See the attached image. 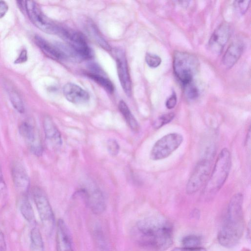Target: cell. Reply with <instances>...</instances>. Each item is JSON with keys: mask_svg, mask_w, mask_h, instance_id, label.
I'll return each mask as SVG.
<instances>
[{"mask_svg": "<svg viewBox=\"0 0 251 251\" xmlns=\"http://www.w3.org/2000/svg\"><path fill=\"white\" fill-rule=\"evenodd\" d=\"M133 235L141 247L153 251H165L173 244V226L165 218L150 216L136 224Z\"/></svg>", "mask_w": 251, "mask_h": 251, "instance_id": "6da1fadb", "label": "cell"}, {"mask_svg": "<svg viewBox=\"0 0 251 251\" xmlns=\"http://www.w3.org/2000/svg\"><path fill=\"white\" fill-rule=\"evenodd\" d=\"M243 201L240 193L235 194L229 201L217 236L219 244L224 247H234L242 237L244 229Z\"/></svg>", "mask_w": 251, "mask_h": 251, "instance_id": "7a4b0ae2", "label": "cell"}, {"mask_svg": "<svg viewBox=\"0 0 251 251\" xmlns=\"http://www.w3.org/2000/svg\"><path fill=\"white\" fill-rule=\"evenodd\" d=\"M230 153L226 148L219 153L211 174L203 191V195L211 197L222 187L229 175L231 168Z\"/></svg>", "mask_w": 251, "mask_h": 251, "instance_id": "3957f363", "label": "cell"}, {"mask_svg": "<svg viewBox=\"0 0 251 251\" xmlns=\"http://www.w3.org/2000/svg\"><path fill=\"white\" fill-rule=\"evenodd\" d=\"M199 66V61L195 55L183 51H178L175 53L173 59L174 73L183 85L193 81Z\"/></svg>", "mask_w": 251, "mask_h": 251, "instance_id": "277c9868", "label": "cell"}, {"mask_svg": "<svg viewBox=\"0 0 251 251\" xmlns=\"http://www.w3.org/2000/svg\"><path fill=\"white\" fill-rule=\"evenodd\" d=\"M57 35L66 42L76 59H89L93 57V51L81 33L60 26Z\"/></svg>", "mask_w": 251, "mask_h": 251, "instance_id": "5b68a950", "label": "cell"}, {"mask_svg": "<svg viewBox=\"0 0 251 251\" xmlns=\"http://www.w3.org/2000/svg\"><path fill=\"white\" fill-rule=\"evenodd\" d=\"M24 6L27 15L31 23L42 31L56 34L59 25L46 16L37 3L34 1H17Z\"/></svg>", "mask_w": 251, "mask_h": 251, "instance_id": "8992f818", "label": "cell"}, {"mask_svg": "<svg viewBox=\"0 0 251 251\" xmlns=\"http://www.w3.org/2000/svg\"><path fill=\"white\" fill-rule=\"evenodd\" d=\"M33 199L45 231L50 234L55 226V218L49 201L44 192L38 187L32 190Z\"/></svg>", "mask_w": 251, "mask_h": 251, "instance_id": "52a82bcc", "label": "cell"}, {"mask_svg": "<svg viewBox=\"0 0 251 251\" xmlns=\"http://www.w3.org/2000/svg\"><path fill=\"white\" fill-rule=\"evenodd\" d=\"M183 138L177 133L166 134L157 140L153 146L151 158L153 160H159L170 156L181 144Z\"/></svg>", "mask_w": 251, "mask_h": 251, "instance_id": "ba28073f", "label": "cell"}, {"mask_svg": "<svg viewBox=\"0 0 251 251\" xmlns=\"http://www.w3.org/2000/svg\"><path fill=\"white\" fill-rule=\"evenodd\" d=\"M211 171L210 160L204 158L200 160L195 167L186 186L188 194L198 191L209 178Z\"/></svg>", "mask_w": 251, "mask_h": 251, "instance_id": "9c48e42d", "label": "cell"}, {"mask_svg": "<svg viewBox=\"0 0 251 251\" xmlns=\"http://www.w3.org/2000/svg\"><path fill=\"white\" fill-rule=\"evenodd\" d=\"M21 135L26 143L31 152L39 156L43 153V146L38 133L29 123L23 122L19 127Z\"/></svg>", "mask_w": 251, "mask_h": 251, "instance_id": "30bf717a", "label": "cell"}, {"mask_svg": "<svg viewBox=\"0 0 251 251\" xmlns=\"http://www.w3.org/2000/svg\"><path fill=\"white\" fill-rule=\"evenodd\" d=\"M115 56L119 81L126 94L130 97L131 95V81L126 55L122 50H118Z\"/></svg>", "mask_w": 251, "mask_h": 251, "instance_id": "8fae6325", "label": "cell"}, {"mask_svg": "<svg viewBox=\"0 0 251 251\" xmlns=\"http://www.w3.org/2000/svg\"><path fill=\"white\" fill-rule=\"evenodd\" d=\"M230 33L229 25L226 23L221 24L211 36L208 42L210 50L215 54L221 53L228 40Z\"/></svg>", "mask_w": 251, "mask_h": 251, "instance_id": "7c38bea8", "label": "cell"}, {"mask_svg": "<svg viewBox=\"0 0 251 251\" xmlns=\"http://www.w3.org/2000/svg\"><path fill=\"white\" fill-rule=\"evenodd\" d=\"M64 97L69 101L75 104H82L90 99L89 93L79 86L72 83L66 84L63 88Z\"/></svg>", "mask_w": 251, "mask_h": 251, "instance_id": "4fadbf2b", "label": "cell"}, {"mask_svg": "<svg viewBox=\"0 0 251 251\" xmlns=\"http://www.w3.org/2000/svg\"><path fill=\"white\" fill-rule=\"evenodd\" d=\"M12 176L15 187L21 194L26 195L30 186L29 178L22 165L14 164L12 168Z\"/></svg>", "mask_w": 251, "mask_h": 251, "instance_id": "5bb4252c", "label": "cell"}, {"mask_svg": "<svg viewBox=\"0 0 251 251\" xmlns=\"http://www.w3.org/2000/svg\"><path fill=\"white\" fill-rule=\"evenodd\" d=\"M56 244L57 251H74L70 231L62 219L57 223Z\"/></svg>", "mask_w": 251, "mask_h": 251, "instance_id": "9a60e30c", "label": "cell"}, {"mask_svg": "<svg viewBox=\"0 0 251 251\" xmlns=\"http://www.w3.org/2000/svg\"><path fill=\"white\" fill-rule=\"evenodd\" d=\"M86 204L93 213L100 214L106 208L104 197L101 192L98 189H94L91 192L82 191Z\"/></svg>", "mask_w": 251, "mask_h": 251, "instance_id": "2e32d148", "label": "cell"}, {"mask_svg": "<svg viewBox=\"0 0 251 251\" xmlns=\"http://www.w3.org/2000/svg\"><path fill=\"white\" fill-rule=\"evenodd\" d=\"M43 128L47 143L51 147L56 148L62 144L61 136L54 122L49 117L43 122Z\"/></svg>", "mask_w": 251, "mask_h": 251, "instance_id": "e0dca14e", "label": "cell"}, {"mask_svg": "<svg viewBox=\"0 0 251 251\" xmlns=\"http://www.w3.org/2000/svg\"><path fill=\"white\" fill-rule=\"evenodd\" d=\"M35 41L37 46L48 57L55 60L65 58L57 44L53 45L39 36L35 37Z\"/></svg>", "mask_w": 251, "mask_h": 251, "instance_id": "ac0fdd59", "label": "cell"}, {"mask_svg": "<svg viewBox=\"0 0 251 251\" xmlns=\"http://www.w3.org/2000/svg\"><path fill=\"white\" fill-rule=\"evenodd\" d=\"M244 46L242 42L236 41L232 43L223 57V65L227 68L232 67L240 58Z\"/></svg>", "mask_w": 251, "mask_h": 251, "instance_id": "d6986e66", "label": "cell"}, {"mask_svg": "<svg viewBox=\"0 0 251 251\" xmlns=\"http://www.w3.org/2000/svg\"><path fill=\"white\" fill-rule=\"evenodd\" d=\"M93 237L97 251H110L107 239L100 226H95Z\"/></svg>", "mask_w": 251, "mask_h": 251, "instance_id": "ffe728a7", "label": "cell"}, {"mask_svg": "<svg viewBox=\"0 0 251 251\" xmlns=\"http://www.w3.org/2000/svg\"><path fill=\"white\" fill-rule=\"evenodd\" d=\"M20 210L24 218L30 223L35 222V216L32 205L26 195H23L20 200Z\"/></svg>", "mask_w": 251, "mask_h": 251, "instance_id": "44dd1931", "label": "cell"}, {"mask_svg": "<svg viewBox=\"0 0 251 251\" xmlns=\"http://www.w3.org/2000/svg\"><path fill=\"white\" fill-rule=\"evenodd\" d=\"M10 100L13 107L19 113H23L25 111L23 101L20 94L16 89L10 84L6 85Z\"/></svg>", "mask_w": 251, "mask_h": 251, "instance_id": "7402d4cb", "label": "cell"}, {"mask_svg": "<svg viewBox=\"0 0 251 251\" xmlns=\"http://www.w3.org/2000/svg\"><path fill=\"white\" fill-rule=\"evenodd\" d=\"M86 28L88 32L95 41L103 49L107 51L111 50L108 42L103 38L96 26L92 22H88Z\"/></svg>", "mask_w": 251, "mask_h": 251, "instance_id": "603a6c76", "label": "cell"}, {"mask_svg": "<svg viewBox=\"0 0 251 251\" xmlns=\"http://www.w3.org/2000/svg\"><path fill=\"white\" fill-rule=\"evenodd\" d=\"M118 108L131 129L135 131H137L139 129L138 123L126 103L121 100L119 103Z\"/></svg>", "mask_w": 251, "mask_h": 251, "instance_id": "cb8c5ba5", "label": "cell"}, {"mask_svg": "<svg viewBox=\"0 0 251 251\" xmlns=\"http://www.w3.org/2000/svg\"><path fill=\"white\" fill-rule=\"evenodd\" d=\"M86 75L102 87L107 92L109 93L113 92L114 87L112 82L107 77L105 76L103 74H96L90 72L86 73Z\"/></svg>", "mask_w": 251, "mask_h": 251, "instance_id": "d4e9b609", "label": "cell"}, {"mask_svg": "<svg viewBox=\"0 0 251 251\" xmlns=\"http://www.w3.org/2000/svg\"><path fill=\"white\" fill-rule=\"evenodd\" d=\"M30 240L33 251H43L44 243L40 230L37 227L32 229L30 233Z\"/></svg>", "mask_w": 251, "mask_h": 251, "instance_id": "484cf974", "label": "cell"}, {"mask_svg": "<svg viewBox=\"0 0 251 251\" xmlns=\"http://www.w3.org/2000/svg\"><path fill=\"white\" fill-rule=\"evenodd\" d=\"M201 243V239L200 236L196 235H189L185 236L182 240V244L183 247L185 248H197Z\"/></svg>", "mask_w": 251, "mask_h": 251, "instance_id": "4316f807", "label": "cell"}, {"mask_svg": "<svg viewBox=\"0 0 251 251\" xmlns=\"http://www.w3.org/2000/svg\"><path fill=\"white\" fill-rule=\"evenodd\" d=\"M186 97L190 100L197 99L199 95V90L193 81L183 85Z\"/></svg>", "mask_w": 251, "mask_h": 251, "instance_id": "83f0119b", "label": "cell"}, {"mask_svg": "<svg viewBox=\"0 0 251 251\" xmlns=\"http://www.w3.org/2000/svg\"><path fill=\"white\" fill-rule=\"evenodd\" d=\"M175 117V114L173 112L162 115L154 122L153 126L156 128H159L169 123L173 120Z\"/></svg>", "mask_w": 251, "mask_h": 251, "instance_id": "f1b7e54d", "label": "cell"}, {"mask_svg": "<svg viewBox=\"0 0 251 251\" xmlns=\"http://www.w3.org/2000/svg\"><path fill=\"white\" fill-rule=\"evenodd\" d=\"M145 61L150 67L155 68L160 65L161 62V59L156 54L148 53L145 56Z\"/></svg>", "mask_w": 251, "mask_h": 251, "instance_id": "f546056e", "label": "cell"}, {"mask_svg": "<svg viewBox=\"0 0 251 251\" xmlns=\"http://www.w3.org/2000/svg\"><path fill=\"white\" fill-rule=\"evenodd\" d=\"M250 0L234 1V7L238 12L244 14L248 10Z\"/></svg>", "mask_w": 251, "mask_h": 251, "instance_id": "4dcf8cb0", "label": "cell"}, {"mask_svg": "<svg viewBox=\"0 0 251 251\" xmlns=\"http://www.w3.org/2000/svg\"><path fill=\"white\" fill-rule=\"evenodd\" d=\"M107 150L113 156L116 155L119 151V146L117 142L113 139H109L107 142Z\"/></svg>", "mask_w": 251, "mask_h": 251, "instance_id": "1f68e13d", "label": "cell"}, {"mask_svg": "<svg viewBox=\"0 0 251 251\" xmlns=\"http://www.w3.org/2000/svg\"><path fill=\"white\" fill-rule=\"evenodd\" d=\"M6 192V186L0 168V200H2L5 198Z\"/></svg>", "mask_w": 251, "mask_h": 251, "instance_id": "d6a6232c", "label": "cell"}, {"mask_svg": "<svg viewBox=\"0 0 251 251\" xmlns=\"http://www.w3.org/2000/svg\"><path fill=\"white\" fill-rule=\"evenodd\" d=\"M177 98L176 94L173 93L166 102V106L168 109L174 108L176 104Z\"/></svg>", "mask_w": 251, "mask_h": 251, "instance_id": "836d02e7", "label": "cell"}, {"mask_svg": "<svg viewBox=\"0 0 251 251\" xmlns=\"http://www.w3.org/2000/svg\"><path fill=\"white\" fill-rule=\"evenodd\" d=\"M172 251H206L204 248L201 247L197 248H176L173 249Z\"/></svg>", "mask_w": 251, "mask_h": 251, "instance_id": "e575fe53", "label": "cell"}, {"mask_svg": "<svg viewBox=\"0 0 251 251\" xmlns=\"http://www.w3.org/2000/svg\"><path fill=\"white\" fill-rule=\"evenodd\" d=\"M8 10V6L7 3L2 0H0V18L3 17Z\"/></svg>", "mask_w": 251, "mask_h": 251, "instance_id": "d590c367", "label": "cell"}, {"mask_svg": "<svg viewBox=\"0 0 251 251\" xmlns=\"http://www.w3.org/2000/svg\"><path fill=\"white\" fill-rule=\"evenodd\" d=\"M27 56L26 50H23L15 61V63H23L27 60Z\"/></svg>", "mask_w": 251, "mask_h": 251, "instance_id": "8d00e7d4", "label": "cell"}, {"mask_svg": "<svg viewBox=\"0 0 251 251\" xmlns=\"http://www.w3.org/2000/svg\"><path fill=\"white\" fill-rule=\"evenodd\" d=\"M0 251H6V245L4 236L0 230Z\"/></svg>", "mask_w": 251, "mask_h": 251, "instance_id": "74e56055", "label": "cell"}]
</instances>
